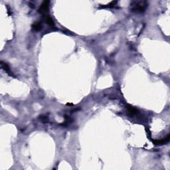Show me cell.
Instances as JSON below:
<instances>
[{"mask_svg":"<svg viewBox=\"0 0 170 170\" xmlns=\"http://www.w3.org/2000/svg\"><path fill=\"white\" fill-rule=\"evenodd\" d=\"M67 105H73V104H69V103H68V104H67Z\"/></svg>","mask_w":170,"mask_h":170,"instance_id":"30bf717a","label":"cell"},{"mask_svg":"<svg viewBox=\"0 0 170 170\" xmlns=\"http://www.w3.org/2000/svg\"><path fill=\"white\" fill-rule=\"evenodd\" d=\"M41 118H42V120L43 121V122H44L45 123H46L47 122V121H48V118H47V117H45V116H43L41 117Z\"/></svg>","mask_w":170,"mask_h":170,"instance_id":"9c48e42d","label":"cell"},{"mask_svg":"<svg viewBox=\"0 0 170 170\" xmlns=\"http://www.w3.org/2000/svg\"><path fill=\"white\" fill-rule=\"evenodd\" d=\"M1 65H2V69H4V71H6V73H8L10 76H11V77H16V76L14 75V73H12V71H11V69H10V67H9V65H8L7 63H4L3 61H2L1 62Z\"/></svg>","mask_w":170,"mask_h":170,"instance_id":"3957f363","label":"cell"},{"mask_svg":"<svg viewBox=\"0 0 170 170\" xmlns=\"http://www.w3.org/2000/svg\"><path fill=\"white\" fill-rule=\"evenodd\" d=\"M147 4L145 1H134L131 4L132 11L137 13H142L145 12Z\"/></svg>","mask_w":170,"mask_h":170,"instance_id":"6da1fadb","label":"cell"},{"mask_svg":"<svg viewBox=\"0 0 170 170\" xmlns=\"http://www.w3.org/2000/svg\"><path fill=\"white\" fill-rule=\"evenodd\" d=\"M118 2L117 1H113V2H110V4L105 5V6H101L100 7V8H114L115 6H116Z\"/></svg>","mask_w":170,"mask_h":170,"instance_id":"ba28073f","label":"cell"},{"mask_svg":"<svg viewBox=\"0 0 170 170\" xmlns=\"http://www.w3.org/2000/svg\"><path fill=\"white\" fill-rule=\"evenodd\" d=\"M49 1H45L41 4L39 10V12L43 15L47 14V11L49 10Z\"/></svg>","mask_w":170,"mask_h":170,"instance_id":"7a4b0ae2","label":"cell"},{"mask_svg":"<svg viewBox=\"0 0 170 170\" xmlns=\"http://www.w3.org/2000/svg\"><path fill=\"white\" fill-rule=\"evenodd\" d=\"M32 28L34 29L35 31H40L41 29H42V23L41 22H36V23H33L32 25Z\"/></svg>","mask_w":170,"mask_h":170,"instance_id":"8992f818","label":"cell"},{"mask_svg":"<svg viewBox=\"0 0 170 170\" xmlns=\"http://www.w3.org/2000/svg\"><path fill=\"white\" fill-rule=\"evenodd\" d=\"M170 136H168L167 138H164V139H161V140H153V142L155 145H163V144H165L169 141Z\"/></svg>","mask_w":170,"mask_h":170,"instance_id":"5b68a950","label":"cell"},{"mask_svg":"<svg viewBox=\"0 0 170 170\" xmlns=\"http://www.w3.org/2000/svg\"><path fill=\"white\" fill-rule=\"evenodd\" d=\"M43 17H44L45 21L47 23L48 25H49L50 26H51L52 27H55V23H54L53 20L52 19L51 17H50L49 15L48 14H45V15H43Z\"/></svg>","mask_w":170,"mask_h":170,"instance_id":"277c9868","label":"cell"},{"mask_svg":"<svg viewBox=\"0 0 170 170\" xmlns=\"http://www.w3.org/2000/svg\"><path fill=\"white\" fill-rule=\"evenodd\" d=\"M127 109H128V112L132 115H135L138 113V110L136 108L133 107L130 105H127Z\"/></svg>","mask_w":170,"mask_h":170,"instance_id":"52a82bcc","label":"cell"}]
</instances>
